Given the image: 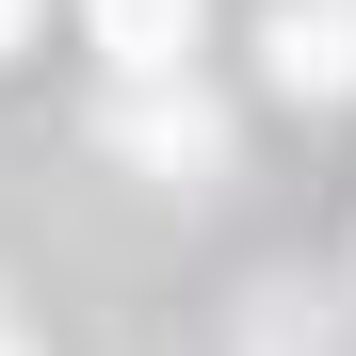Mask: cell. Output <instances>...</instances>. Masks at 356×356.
<instances>
[{
  "label": "cell",
  "instance_id": "6da1fadb",
  "mask_svg": "<svg viewBox=\"0 0 356 356\" xmlns=\"http://www.w3.org/2000/svg\"><path fill=\"white\" fill-rule=\"evenodd\" d=\"M259 49H275V97H340L356 81V17H340V0H291Z\"/></svg>",
  "mask_w": 356,
  "mask_h": 356
},
{
  "label": "cell",
  "instance_id": "7a4b0ae2",
  "mask_svg": "<svg viewBox=\"0 0 356 356\" xmlns=\"http://www.w3.org/2000/svg\"><path fill=\"white\" fill-rule=\"evenodd\" d=\"M97 49H113L130 81H162L178 49H195V0H97Z\"/></svg>",
  "mask_w": 356,
  "mask_h": 356
},
{
  "label": "cell",
  "instance_id": "3957f363",
  "mask_svg": "<svg viewBox=\"0 0 356 356\" xmlns=\"http://www.w3.org/2000/svg\"><path fill=\"white\" fill-rule=\"evenodd\" d=\"M17 33H33V0H0V49H17Z\"/></svg>",
  "mask_w": 356,
  "mask_h": 356
},
{
  "label": "cell",
  "instance_id": "277c9868",
  "mask_svg": "<svg viewBox=\"0 0 356 356\" xmlns=\"http://www.w3.org/2000/svg\"><path fill=\"white\" fill-rule=\"evenodd\" d=\"M0 356H33V340H0Z\"/></svg>",
  "mask_w": 356,
  "mask_h": 356
}]
</instances>
